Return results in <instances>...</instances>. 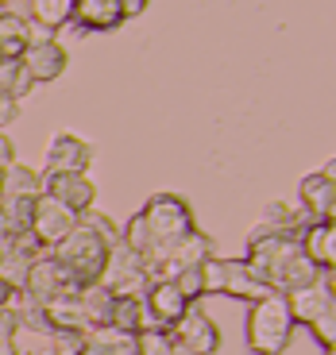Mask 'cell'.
I'll list each match as a JSON object with an SVG mask.
<instances>
[{
	"label": "cell",
	"instance_id": "11",
	"mask_svg": "<svg viewBox=\"0 0 336 355\" xmlns=\"http://www.w3.org/2000/svg\"><path fill=\"white\" fill-rule=\"evenodd\" d=\"M74 228H78V216H74L70 209H62V205L51 201V197H39V201H35V216H31V240H35L43 251L58 248V243H62Z\"/></svg>",
	"mask_w": 336,
	"mask_h": 355
},
{
	"label": "cell",
	"instance_id": "25",
	"mask_svg": "<svg viewBox=\"0 0 336 355\" xmlns=\"http://www.w3.org/2000/svg\"><path fill=\"white\" fill-rule=\"evenodd\" d=\"M31 89H39L31 81V73L24 70V62H0V93L12 101H24Z\"/></svg>",
	"mask_w": 336,
	"mask_h": 355
},
{
	"label": "cell",
	"instance_id": "7",
	"mask_svg": "<svg viewBox=\"0 0 336 355\" xmlns=\"http://www.w3.org/2000/svg\"><path fill=\"white\" fill-rule=\"evenodd\" d=\"M167 336H170V344H182L194 355H217L221 352V329H217L212 317L205 309H197V305H190L186 317L178 320Z\"/></svg>",
	"mask_w": 336,
	"mask_h": 355
},
{
	"label": "cell",
	"instance_id": "5",
	"mask_svg": "<svg viewBox=\"0 0 336 355\" xmlns=\"http://www.w3.org/2000/svg\"><path fill=\"white\" fill-rule=\"evenodd\" d=\"M112 297H128V293H143L147 290V263L143 255H135L128 243H116L105 259V270L97 278Z\"/></svg>",
	"mask_w": 336,
	"mask_h": 355
},
{
	"label": "cell",
	"instance_id": "6",
	"mask_svg": "<svg viewBox=\"0 0 336 355\" xmlns=\"http://www.w3.org/2000/svg\"><path fill=\"white\" fill-rule=\"evenodd\" d=\"M286 305H290V313H294V324H313V320L336 313V270H321L317 282L298 290V293H290Z\"/></svg>",
	"mask_w": 336,
	"mask_h": 355
},
{
	"label": "cell",
	"instance_id": "37",
	"mask_svg": "<svg viewBox=\"0 0 336 355\" xmlns=\"http://www.w3.org/2000/svg\"><path fill=\"white\" fill-rule=\"evenodd\" d=\"M27 355H51V352H47V347H43V352H27Z\"/></svg>",
	"mask_w": 336,
	"mask_h": 355
},
{
	"label": "cell",
	"instance_id": "8",
	"mask_svg": "<svg viewBox=\"0 0 336 355\" xmlns=\"http://www.w3.org/2000/svg\"><path fill=\"white\" fill-rule=\"evenodd\" d=\"M70 290H81V286L74 282L62 266L51 259V251H47L43 259H35V263H31L27 282H24V290H19V293H24V297H31L35 305H51L58 293H70Z\"/></svg>",
	"mask_w": 336,
	"mask_h": 355
},
{
	"label": "cell",
	"instance_id": "32",
	"mask_svg": "<svg viewBox=\"0 0 336 355\" xmlns=\"http://www.w3.org/2000/svg\"><path fill=\"white\" fill-rule=\"evenodd\" d=\"M16 332H19V320L12 309H0V344H16Z\"/></svg>",
	"mask_w": 336,
	"mask_h": 355
},
{
	"label": "cell",
	"instance_id": "27",
	"mask_svg": "<svg viewBox=\"0 0 336 355\" xmlns=\"http://www.w3.org/2000/svg\"><path fill=\"white\" fill-rule=\"evenodd\" d=\"M78 220L85 224V228H93V232H97V236L108 243V248H116V243H120V228H116V224L108 220L105 213H93V209H89V213H81V216H78Z\"/></svg>",
	"mask_w": 336,
	"mask_h": 355
},
{
	"label": "cell",
	"instance_id": "14",
	"mask_svg": "<svg viewBox=\"0 0 336 355\" xmlns=\"http://www.w3.org/2000/svg\"><path fill=\"white\" fill-rule=\"evenodd\" d=\"M310 224L305 209H294L290 201H267L259 224L248 232V240H263V236H301V228Z\"/></svg>",
	"mask_w": 336,
	"mask_h": 355
},
{
	"label": "cell",
	"instance_id": "12",
	"mask_svg": "<svg viewBox=\"0 0 336 355\" xmlns=\"http://www.w3.org/2000/svg\"><path fill=\"white\" fill-rule=\"evenodd\" d=\"M89 162H93V147L74 132H58L47 147L43 174H85Z\"/></svg>",
	"mask_w": 336,
	"mask_h": 355
},
{
	"label": "cell",
	"instance_id": "20",
	"mask_svg": "<svg viewBox=\"0 0 336 355\" xmlns=\"http://www.w3.org/2000/svg\"><path fill=\"white\" fill-rule=\"evenodd\" d=\"M16 197H43L39 170L27 166V162H12V166L0 174V201H16Z\"/></svg>",
	"mask_w": 336,
	"mask_h": 355
},
{
	"label": "cell",
	"instance_id": "24",
	"mask_svg": "<svg viewBox=\"0 0 336 355\" xmlns=\"http://www.w3.org/2000/svg\"><path fill=\"white\" fill-rule=\"evenodd\" d=\"M27 8H31V19H35V24L51 27V31H62L74 16V0H31Z\"/></svg>",
	"mask_w": 336,
	"mask_h": 355
},
{
	"label": "cell",
	"instance_id": "15",
	"mask_svg": "<svg viewBox=\"0 0 336 355\" xmlns=\"http://www.w3.org/2000/svg\"><path fill=\"white\" fill-rule=\"evenodd\" d=\"M66 27L78 31V35H85V31H116V27H124L120 0H74V16Z\"/></svg>",
	"mask_w": 336,
	"mask_h": 355
},
{
	"label": "cell",
	"instance_id": "9",
	"mask_svg": "<svg viewBox=\"0 0 336 355\" xmlns=\"http://www.w3.org/2000/svg\"><path fill=\"white\" fill-rule=\"evenodd\" d=\"M39 182H43V197L58 201L74 216L89 213L97 205V186L85 174H39Z\"/></svg>",
	"mask_w": 336,
	"mask_h": 355
},
{
	"label": "cell",
	"instance_id": "22",
	"mask_svg": "<svg viewBox=\"0 0 336 355\" xmlns=\"http://www.w3.org/2000/svg\"><path fill=\"white\" fill-rule=\"evenodd\" d=\"M27 51V19L0 8V62H19Z\"/></svg>",
	"mask_w": 336,
	"mask_h": 355
},
{
	"label": "cell",
	"instance_id": "33",
	"mask_svg": "<svg viewBox=\"0 0 336 355\" xmlns=\"http://www.w3.org/2000/svg\"><path fill=\"white\" fill-rule=\"evenodd\" d=\"M12 162H19V159H16V143H12L8 132H0V174H4Z\"/></svg>",
	"mask_w": 336,
	"mask_h": 355
},
{
	"label": "cell",
	"instance_id": "10",
	"mask_svg": "<svg viewBox=\"0 0 336 355\" xmlns=\"http://www.w3.org/2000/svg\"><path fill=\"white\" fill-rule=\"evenodd\" d=\"M301 209L310 220H333L336 216V166L328 162L325 170H313L298 182Z\"/></svg>",
	"mask_w": 336,
	"mask_h": 355
},
{
	"label": "cell",
	"instance_id": "30",
	"mask_svg": "<svg viewBox=\"0 0 336 355\" xmlns=\"http://www.w3.org/2000/svg\"><path fill=\"white\" fill-rule=\"evenodd\" d=\"M310 329H313V336H317L321 347H333V344H336V313H328V317L313 320Z\"/></svg>",
	"mask_w": 336,
	"mask_h": 355
},
{
	"label": "cell",
	"instance_id": "18",
	"mask_svg": "<svg viewBox=\"0 0 336 355\" xmlns=\"http://www.w3.org/2000/svg\"><path fill=\"white\" fill-rule=\"evenodd\" d=\"M108 329L120 332V336H140V332L155 329L147 305H143V293H128V297H116L112 302V320Z\"/></svg>",
	"mask_w": 336,
	"mask_h": 355
},
{
	"label": "cell",
	"instance_id": "35",
	"mask_svg": "<svg viewBox=\"0 0 336 355\" xmlns=\"http://www.w3.org/2000/svg\"><path fill=\"white\" fill-rule=\"evenodd\" d=\"M143 12H147V0H120V16L124 19H135Z\"/></svg>",
	"mask_w": 336,
	"mask_h": 355
},
{
	"label": "cell",
	"instance_id": "2",
	"mask_svg": "<svg viewBox=\"0 0 336 355\" xmlns=\"http://www.w3.org/2000/svg\"><path fill=\"white\" fill-rule=\"evenodd\" d=\"M143 224H147L151 240H155V255L159 259L167 248H174L182 236H190V232L197 228L194 224V209H190V201L182 193H151L147 205L140 209Z\"/></svg>",
	"mask_w": 336,
	"mask_h": 355
},
{
	"label": "cell",
	"instance_id": "39",
	"mask_svg": "<svg viewBox=\"0 0 336 355\" xmlns=\"http://www.w3.org/2000/svg\"><path fill=\"white\" fill-rule=\"evenodd\" d=\"M0 8H4V0H0Z\"/></svg>",
	"mask_w": 336,
	"mask_h": 355
},
{
	"label": "cell",
	"instance_id": "16",
	"mask_svg": "<svg viewBox=\"0 0 336 355\" xmlns=\"http://www.w3.org/2000/svg\"><path fill=\"white\" fill-rule=\"evenodd\" d=\"M298 248L305 251L317 270H336V224L333 220H310L298 236Z\"/></svg>",
	"mask_w": 336,
	"mask_h": 355
},
{
	"label": "cell",
	"instance_id": "3",
	"mask_svg": "<svg viewBox=\"0 0 336 355\" xmlns=\"http://www.w3.org/2000/svg\"><path fill=\"white\" fill-rule=\"evenodd\" d=\"M108 243L101 240L93 228H85V224L78 220V228L66 236L58 248H51V259L58 266H62L66 275L74 278L78 286H93L101 278V270H105V259H108Z\"/></svg>",
	"mask_w": 336,
	"mask_h": 355
},
{
	"label": "cell",
	"instance_id": "31",
	"mask_svg": "<svg viewBox=\"0 0 336 355\" xmlns=\"http://www.w3.org/2000/svg\"><path fill=\"white\" fill-rule=\"evenodd\" d=\"M43 43H58V31L35 24V19H27V46H43Z\"/></svg>",
	"mask_w": 336,
	"mask_h": 355
},
{
	"label": "cell",
	"instance_id": "19",
	"mask_svg": "<svg viewBox=\"0 0 336 355\" xmlns=\"http://www.w3.org/2000/svg\"><path fill=\"white\" fill-rule=\"evenodd\" d=\"M78 293H81V290L58 293V297H54L51 305H43L51 332H89V329H85V317H81V302H78Z\"/></svg>",
	"mask_w": 336,
	"mask_h": 355
},
{
	"label": "cell",
	"instance_id": "1",
	"mask_svg": "<svg viewBox=\"0 0 336 355\" xmlns=\"http://www.w3.org/2000/svg\"><path fill=\"white\" fill-rule=\"evenodd\" d=\"M294 332H298V324H294V313L283 293H271L248 309V347L255 355H283Z\"/></svg>",
	"mask_w": 336,
	"mask_h": 355
},
{
	"label": "cell",
	"instance_id": "26",
	"mask_svg": "<svg viewBox=\"0 0 336 355\" xmlns=\"http://www.w3.org/2000/svg\"><path fill=\"white\" fill-rule=\"evenodd\" d=\"M174 286H178V293L186 297L190 305H197L205 297V278H201V266H190V270H182V275L174 278Z\"/></svg>",
	"mask_w": 336,
	"mask_h": 355
},
{
	"label": "cell",
	"instance_id": "23",
	"mask_svg": "<svg viewBox=\"0 0 336 355\" xmlns=\"http://www.w3.org/2000/svg\"><path fill=\"white\" fill-rule=\"evenodd\" d=\"M81 355H140V347H135V336L97 329V332H85V352Z\"/></svg>",
	"mask_w": 336,
	"mask_h": 355
},
{
	"label": "cell",
	"instance_id": "29",
	"mask_svg": "<svg viewBox=\"0 0 336 355\" xmlns=\"http://www.w3.org/2000/svg\"><path fill=\"white\" fill-rule=\"evenodd\" d=\"M135 347H140V355H167L170 352V336L162 329H147L135 336Z\"/></svg>",
	"mask_w": 336,
	"mask_h": 355
},
{
	"label": "cell",
	"instance_id": "17",
	"mask_svg": "<svg viewBox=\"0 0 336 355\" xmlns=\"http://www.w3.org/2000/svg\"><path fill=\"white\" fill-rule=\"evenodd\" d=\"M19 62H24V70L31 73L35 85H51V81H58L66 73L70 54H66L62 43H43V46H27Z\"/></svg>",
	"mask_w": 336,
	"mask_h": 355
},
{
	"label": "cell",
	"instance_id": "13",
	"mask_svg": "<svg viewBox=\"0 0 336 355\" xmlns=\"http://www.w3.org/2000/svg\"><path fill=\"white\" fill-rule=\"evenodd\" d=\"M143 305H147L155 329H162V332L174 329L178 320L186 317V309H190V302L178 293L174 282H151L147 290H143Z\"/></svg>",
	"mask_w": 336,
	"mask_h": 355
},
{
	"label": "cell",
	"instance_id": "36",
	"mask_svg": "<svg viewBox=\"0 0 336 355\" xmlns=\"http://www.w3.org/2000/svg\"><path fill=\"white\" fill-rule=\"evenodd\" d=\"M167 355H194V352H186L182 344H170V352H167Z\"/></svg>",
	"mask_w": 336,
	"mask_h": 355
},
{
	"label": "cell",
	"instance_id": "4",
	"mask_svg": "<svg viewBox=\"0 0 336 355\" xmlns=\"http://www.w3.org/2000/svg\"><path fill=\"white\" fill-rule=\"evenodd\" d=\"M201 278H205V293L236 297V302H248V305L271 297V290L259 282L255 270H251L244 259H221V255L205 259V263H201Z\"/></svg>",
	"mask_w": 336,
	"mask_h": 355
},
{
	"label": "cell",
	"instance_id": "34",
	"mask_svg": "<svg viewBox=\"0 0 336 355\" xmlns=\"http://www.w3.org/2000/svg\"><path fill=\"white\" fill-rule=\"evenodd\" d=\"M12 120H19V101H12V97H4V93H0V132H4Z\"/></svg>",
	"mask_w": 336,
	"mask_h": 355
},
{
	"label": "cell",
	"instance_id": "21",
	"mask_svg": "<svg viewBox=\"0 0 336 355\" xmlns=\"http://www.w3.org/2000/svg\"><path fill=\"white\" fill-rule=\"evenodd\" d=\"M78 302H81V317H85V329H89V332L108 329V320H112V302H116V297L105 290V286H101V282L81 286Z\"/></svg>",
	"mask_w": 336,
	"mask_h": 355
},
{
	"label": "cell",
	"instance_id": "28",
	"mask_svg": "<svg viewBox=\"0 0 336 355\" xmlns=\"http://www.w3.org/2000/svg\"><path fill=\"white\" fill-rule=\"evenodd\" d=\"M51 355H81L85 352V332H51Z\"/></svg>",
	"mask_w": 336,
	"mask_h": 355
},
{
	"label": "cell",
	"instance_id": "38",
	"mask_svg": "<svg viewBox=\"0 0 336 355\" xmlns=\"http://www.w3.org/2000/svg\"><path fill=\"white\" fill-rule=\"evenodd\" d=\"M325 355H336V352H333V347H325Z\"/></svg>",
	"mask_w": 336,
	"mask_h": 355
}]
</instances>
